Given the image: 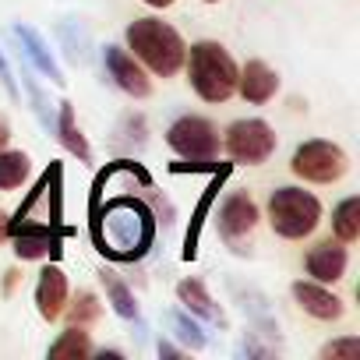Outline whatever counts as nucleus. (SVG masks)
Segmentation results:
<instances>
[{
	"label": "nucleus",
	"instance_id": "nucleus-1",
	"mask_svg": "<svg viewBox=\"0 0 360 360\" xmlns=\"http://www.w3.org/2000/svg\"><path fill=\"white\" fill-rule=\"evenodd\" d=\"M92 240L96 251L113 262H138L155 240V216L138 198H110L106 205L92 202Z\"/></svg>",
	"mask_w": 360,
	"mask_h": 360
},
{
	"label": "nucleus",
	"instance_id": "nucleus-2",
	"mask_svg": "<svg viewBox=\"0 0 360 360\" xmlns=\"http://www.w3.org/2000/svg\"><path fill=\"white\" fill-rule=\"evenodd\" d=\"M127 50L134 60H141L152 75L159 78H173L180 68H184L188 46L180 39V32L173 25H166L162 18H134L124 32Z\"/></svg>",
	"mask_w": 360,
	"mask_h": 360
},
{
	"label": "nucleus",
	"instance_id": "nucleus-3",
	"mask_svg": "<svg viewBox=\"0 0 360 360\" xmlns=\"http://www.w3.org/2000/svg\"><path fill=\"white\" fill-rule=\"evenodd\" d=\"M188 64V78H191V89L205 99V103H226L233 92H237V75L240 68L233 64L230 50L216 39H202L188 50L184 57Z\"/></svg>",
	"mask_w": 360,
	"mask_h": 360
},
{
	"label": "nucleus",
	"instance_id": "nucleus-4",
	"mask_svg": "<svg viewBox=\"0 0 360 360\" xmlns=\"http://www.w3.org/2000/svg\"><path fill=\"white\" fill-rule=\"evenodd\" d=\"M269 226L283 240H304L321 223V202L304 188H276L269 195Z\"/></svg>",
	"mask_w": 360,
	"mask_h": 360
},
{
	"label": "nucleus",
	"instance_id": "nucleus-5",
	"mask_svg": "<svg viewBox=\"0 0 360 360\" xmlns=\"http://www.w3.org/2000/svg\"><path fill=\"white\" fill-rule=\"evenodd\" d=\"M290 169H293V176L307 180V184H335V180H342L346 169H349V155L335 141L311 138V141L297 145Z\"/></svg>",
	"mask_w": 360,
	"mask_h": 360
},
{
	"label": "nucleus",
	"instance_id": "nucleus-6",
	"mask_svg": "<svg viewBox=\"0 0 360 360\" xmlns=\"http://www.w3.org/2000/svg\"><path fill=\"white\" fill-rule=\"evenodd\" d=\"M223 148L230 152L233 162L258 166V162H265L276 152V131L265 120H258V117H244V120H233L226 127Z\"/></svg>",
	"mask_w": 360,
	"mask_h": 360
},
{
	"label": "nucleus",
	"instance_id": "nucleus-7",
	"mask_svg": "<svg viewBox=\"0 0 360 360\" xmlns=\"http://www.w3.org/2000/svg\"><path fill=\"white\" fill-rule=\"evenodd\" d=\"M166 145L184 159H212L219 152V131L205 117H180L166 131Z\"/></svg>",
	"mask_w": 360,
	"mask_h": 360
},
{
	"label": "nucleus",
	"instance_id": "nucleus-8",
	"mask_svg": "<svg viewBox=\"0 0 360 360\" xmlns=\"http://www.w3.org/2000/svg\"><path fill=\"white\" fill-rule=\"evenodd\" d=\"M258 219H262V216H258V205H255V198H251L248 191H230V195L223 198L219 212H216L219 237H223L230 248H237V251H240V240H248V237L255 233Z\"/></svg>",
	"mask_w": 360,
	"mask_h": 360
},
{
	"label": "nucleus",
	"instance_id": "nucleus-9",
	"mask_svg": "<svg viewBox=\"0 0 360 360\" xmlns=\"http://www.w3.org/2000/svg\"><path fill=\"white\" fill-rule=\"evenodd\" d=\"M103 60H106V71H110V78L117 82L120 92H127V96H134V99H148V96H152V82H148L145 68H141L127 50L106 46Z\"/></svg>",
	"mask_w": 360,
	"mask_h": 360
},
{
	"label": "nucleus",
	"instance_id": "nucleus-10",
	"mask_svg": "<svg viewBox=\"0 0 360 360\" xmlns=\"http://www.w3.org/2000/svg\"><path fill=\"white\" fill-rule=\"evenodd\" d=\"M346 265H349V251H346V244L342 240H321V244H314L311 251H307V258H304V269H307V276L314 279V283H339L342 276H346Z\"/></svg>",
	"mask_w": 360,
	"mask_h": 360
},
{
	"label": "nucleus",
	"instance_id": "nucleus-11",
	"mask_svg": "<svg viewBox=\"0 0 360 360\" xmlns=\"http://www.w3.org/2000/svg\"><path fill=\"white\" fill-rule=\"evenodd\" d=\"M293 300H297V307L304 311V314H311L314 321H339L342 318V300L325 286V283H304V279H297L293 283Z\"/></svg>",
	"mask_w": 360,
	"mask_h": 360
},
{
	"label": "nucleus",
	"instance_id": "nucleus-12",
	"mask_svg": "<svg viewBox=\"0 0 360 360\" xmlns=\"http://www.w3.org/2000/svg\"><path fill=\"white\" fill-rule=\"evenodd\" d=\"M68 276L60 265H46L39 272V283H36V311L43 321H57L64 314V304H68Z\"/></svg>",
	"mask_w": 360,
	"mask_h": 360
},
{
	"label": "nucleus",
	"instance_id": "nucleus-13",
	"mask_svg": "<svg viewBox=\"0 0 360 360\" xmlns=\"http://www.w3.org/2000/svg\"><path fill=\"white\" fill-rule=\"evenodd\" d=\"M237 92H240L248 103L265 106V103L276 99V92H279V75H276L265 60H248V64L240 68V75H237Z\"/></svg>",
	"mask_w": 360,
	"mask_h": 360
},
{
	"label": "nucleus",
	"instance_id": "nucleus-14",
	"mask_svg": "<svg viewBox=\"0 0 360 360\" xmlns=\"http://www.w3.org/2000/svg\"><path fill=\"white\" fill-rule=\"evenodd\" d=\"M176 300L184 304L191 314L219 318V307H216V300L209 297V290H205V283H202V279H180V283H176Z\"/></svg>",
	"mask_w": 360,
	"mask_h": 360
},
{
	"label": "nucleus",
	"instance_id": "nucleus-15",
	"mask_svg": "<svg viewBox=\"0 0 360 360\" xmlns=\"http://www.w3.org/2000/svg\"><path fill=\"white\" fill-rule=\"evenodd\" d=\"M332 233H335V240H342V244H353V240L360 237V198H356V195L342 198V202L332 209Z\"/></svg>",
	"mask_w": 360,
	"mask_h": 360
},
{
	"label": "nucleus",
	"instance_id": "nucleus-16",
	"mask_svg": "<svg viewBox=\"0 0 360 360\" xmlns=\"http://www.w3.org/2000/svg\"><path fill=\"white\" fill-rule=\"evenodd\" d=\"M50 356L53 360H85L92 356V339L82 325H71L68 332H60L57 342H50Z\"/></svg>",
	"mask_w": 360,
	"mask_h": 360
},
{
	"label": "nucleus",
	"instance_id": "nucleus-17",
	"mask_svg": "<svg viewBox=\"0 0 360 360\" xmlns=\"http://www.w3.org/2000/svg\"><path fill=\"white\" fill-rule=\"evenodd\" d=\"M57 131H60V141H64V148H68L71 155H78L82 162H92V148H89L85 134H82V131H78V124H75V106H71V103H60Z\"/></svg>",
	"mask_w": 360,
	"mask_h": 360
},
{
	"label": "nucleus",
	"instance_id": "nucleus-18",
	"mask_svg": "<svg viewBox=\"0 0 360 360\" xmlns=\"http://www.w3.org/2000/svg\"><path fill=\"white\" fill-rule=\"evenodd\" d=\"M64 314H68V325H82V328H89V325H96V321H99L103 304H99V297H96L92 290H78V293H75V300L68 297Z\"/></svg>",
	"mask_w": 360,
	"mask_h": 360
},
{
	"label": "nucleus",
	"instance_id": "nucleus-19",
	"mask_svg": "<svg viewBox=\"0 0 360 360\" xmlns=\"http://www.w3.org/2000/svg\"><path fill=\"white\" fill-rule=\"evenodd\" d=\"M99 279H103V286H106V293H110V300H113V311H117L120 318H127V321H138V304H134L131 290L120 283V276H117L113 269H99Z\"/></svg>",
	"mask_w": 360,
	"mask_h": 360
},
{
	"label": "nucleus",
	"instance_id": "nucleus-20",
	"mask_svg": "<svg viewBox=\"0 0 360 360\" xmlns=\"http://www.w3.org/2000/svg\"><path fill=\"white\" fill-rule=\"evenodd\" d=\"M29 155L25 152H4L0 148V191H15L29 176Z\"/></svg>",
	"mask_w": 360,
	"mask_h": 360
},
{
	"label": "nucleus",
	"instance_id": "nucleus-21",
	"mask_svg": "<svg viewBox=\"0 0 360 360\" xmlns=\"http://www.w3.org/2000/svg\"><path fill=\"white\" fill-rule=\"evenodd\" d=\"M15 36H18V39H22V43L29 46L25 53H29V57L36 60V68H39L43 75H50V78H53L57 85H64V75H60V68L53 64V57H50V50H46V43H43V39H39V36H36L32 29H15Z\"/></svg>",
	"mask_w": 360,
	"mask_h": 360
},
{
	"label": "nucleus",
	"instance_id": "nucleus-22",
	"mask_svg": "<svg viewBox=\"0 0 360 360\" xmlns=\"http://www.w3.org/2000/svg\"><path fill=\"white\" fill-rule=\"evenodd\" d=\"M230 173V166H219L216 169V176H212V184H209V191L202 195V202H198V212H195V223H191V233H188V248H184V258H195L198 255V230H202V219H205V212H209V205H212V198L219 195V184H223V176Z\"/></svg>",
	"mask_w": 360,
	"mask_h": 360
},
{
	"label": "nucleus",
	"instance_id": "nucleus-23",
	"mask_svg": "<svg viewBox=\"0 0 360 360\" xmlns=\"http://www.w3.org/2000/svg\"><path fill=\"white\" fill-rule=\"evenodd\" d=\"M360 353V339L356 335H342V339H332L321 346V356L325 360H339V356H356Z\"/></svg>",
	"mask_w": 360,
	"mask_h": 360
},
{
	"label": "nucleus",
	"instance_id": "nucleus-24",
	"mask_svg": "<svg viewBox=\"0 0 360 360\" xmlns=\"http://www.w3.org/2000/svg\"><path fill=\"white\" fill-rule=\"evenodd\" d=\"M173 328H176V335L184 339V342H191L195 349H202L205 346V335H202V328L195 325V321H188L184 314H173Z\"/></svg>",
	"mask_w": 360,
	"mask_h": 360
},
{
	"label": "nucleus",
	"instance_id": "nucleus-25",
	"mask_svg": "<svg viewBox=\"0 0 360 360\" xmlns=\"http://www.w3.org/2000/svg\"><path fill=\"white\" fill-rule=\"evenodd\" d=\"M18 286H22V269H8V272H4V290H0V293H4V297H15Z\"/></svg>",
	"mask_w": 360,
	"mask_h": 360
},
{
	"label": "nucleus",
	"instance_id": "nucleus-26",
	"mask_svg": "<svg viewBox=\"0 0 360 360\" xmlns=\"http://www.w3.org/2000/svg\"><path fill=\"white\" fill-rule=\"evenodd\" d=\"M0 82L8 85V92H11V96H18V89H15V78H11V68H8V60H4V57H0Z\"/></svg>",
	"mask_w": 360,
	"mask_h": 360
},
{
	"label": "nucleus",
	"instance_id": "nucleus-27",
	"mask_svg": "<svg viewBox=\"0 0 360 360\" xmlns=\"http://www.w3.org/2000/svg\"><path fill=\"white\" fill-rule=\"evenodd\" d=\"M8 219H11V216H8L4 209H0V244H4V240H8Z\"/></svg>",
	"mask_w": 360,
	"mask_h": 360
},
{
	"label": "nucleus",
	"instance_id": "nucleus-28",
	"mask_svg": "<svg viewBox=\"0 0 360 360\" xmlns=\"http://www.w3.org/2000/svg\"><path fill=\"white\" fill-rule=\"evenodd\" d=\"M8 138H11V127H8V120H4V117H0V148L8 145Z\"/></svg>",
	"mask_w": 360,
	"mask_h": 360
},
{
	"label": "nucleus",
	"instance_id": "nucleus-29",
	"mask_svg": "<svg viewBox=\"0 0 360 360\" xmlns=\"http://www.w3.org/2000/svg\"><path fill=\"white\" fill-rule=\"evenodd\" d=\"M141 4H148V8H169V4H176V0H141Z\"/></svg>",
	"mask_w": 360,
	"mask_h": 360
},
{
	"label": "nucleus",
	"instance_id": "nucleus-30",
	"mask_svg": "<svg viewBox=\"0 0 360 360\" xmlns=\"http://www.w3.org/2000/svg\"><path fill=\"white\" fill-rule=\"evenodd\" d=\"M205 4H216V0H205Z\"/></svg>",
	"mask_w": 360,
	"mask_h": 360
}]
</instances>
